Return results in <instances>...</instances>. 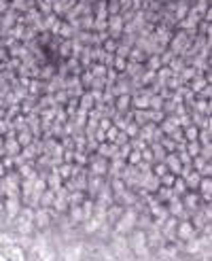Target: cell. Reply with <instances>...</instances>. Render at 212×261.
<instances>
[{"label": "cell", "mask_w": 212, "mask_h": 261, "mask_svg": "<svg viewBox=\"0 0 212 261\" xmlns=\"http://www.w3.org/2000/svg\"><path fill=\"white\" fill-rule=\"evenodd\" d=\"M176 233H178V238L182 240V242H187V240H191V238H195V227L189 223V221H184V223H180L178 225V229H176Z\"/></svg>", "instance_id": "cell-4"}, {"label": "cell", "mask_w": 212, "mask_h": 261, "mask_svg": "<svg viewBox=\"0 0 212 261\" xmlns=\"http://www.w3.org/2000/svg\"><path fill=\"white\" fill-rule=\"evenodd\" d=\"M0 261H9V259H7V255H5V251H3V249H0Z\"/></svg>", "instance_id": "cell-7"}, {"label": "cell", "mask_w": 212, "mask_h": 261, "mask_svg": "<svg viewBox=\"0 0 212 261\" xmlns=\"http://www.w3.org/2000/svg\"><path fill=\"white\" fill-rule=\"evenodd\" d=\"M204 193H206V198H208V191H210V180H204V185H202Z\"/></svg>", "instance_id": "cell-6"}, {"label": "cell", "mask_w": 212, "mask_h": 261, "mask_svg": "<svg viewBox=\"0 0 212 261\" xmlns=\"http://www.w3.org/2000/svg\"><path fill=\"white\" fill-rule=\"evenodd\" d=\"M5 255L9 261H25L28 259V253H25L19 244H11V246H5Z\"/></svg>", "instance_id": "cell-3"}, {"label": "cell", "mask_w": 212, "mask_h": 261, "mask_svg": "<svg viewBox=\"0 0 212 261\" xmlns=\"http://www.w3.org/2000/svg\"><path fill=\"white\" fill-rule=\"evenodd\" d=\"M136 225V215L134 213H125L121 221H117L115 223V233H119V236H125V233H131V229H134Z\"/></svg>", "instance_id": "cell-1"}, {"label": "cell", "mask_w": 212, "mask_h": 261, "mask_svg": "<svg viewBox=\"0 0 212 261\" xmlns=\"http://www.w3.org/2000/svg\"><path fill=\"white\" fill-rule=\"evenodd\" d=\"M36 225H38V229H45V227L49 225V215L38 213V217H36Z\"/></svg>", "instance_id": "cell-5"}, {"label": "cell", "mask_w": 212, "mask_h": 261, "mask_svg": "<svg viewBox=\"0 0 212 261\" xmlns=\"http://www.w3.org/2000/svg\"><path fill=\"white\" fill-rule=\"evenodd\" d=\"M83 255H85L83 244H70V246H66L58 257H60V261H81Z\"/></svg>", "instance_id": "cell-2"}]
</instances>
